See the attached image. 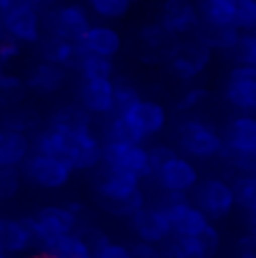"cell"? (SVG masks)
I'll list each match as a JSON object with an SVG mask.
<instances>
[{"label": "cell", "instance_id": "1", "mask_svg": "<svg viewBox=\"0 0 256 258\" xmlns=\"http://www.w3.org/2000/svg\"><path fill=\"white\" fill-rule=\"evenodd\" d=\"M79 211L77 205H47L36 211V216L25 218L29 231L34 236V242L38 247L56 236H66L79 227Z\"/></svg>", "mask_w": 256, "mask_h": 258}, {"label": "cell", "instance_id": "2", "mask_svg": "<svg viewBox=\"0 0 256 258\" xmlns=\"http://www.w3.org/2000/svg\"><path fill=\"white\" fill-rule=\"evenodd\" d=\"M175 142L182 148V153L196 160H211L220 157L225 148L223 135L200 119H186L175 128Z\"/></svg>", "mask_w": 256, "mask_h": 258}, {"label": "cell", "instance_id": "3", "mask_svg": "<svg viewBox=\"0 0 256 258\" xmlns=\"http://www.w3.org/2000/svg\"><path fill=\"white\" fill-rule=\"evenodd\" d=\"M23 180L29 184H36L41 188H63L72 177V166L61 157L41 155V153H32L21 166Z\"/></svg>", "mask_w": 256, "mask_h": 258}, {"label": "cell", "instance_id": "4", "mask_svg": "<svg viewBox=\"0 0 256 258\" xmlns=\"http://www.w3.org/2000/svg\"><path fill=\"white\" fill-rule=\"evenodd\" d=\"M164 258H216L220 251V231L214 225H207L196 236H175L171 234L164 242Z\"/></svg>", "mask_w": 256, "mask_h": 258}, {"label": "cell", "instance_id": "5", "mask_svg": "<svg viewBox=\"0 0 256 258\" xmlns=\"http://www.w3.org/2000/svg\"><path fill=\"white\" fill-rule=\"evenodd\" d=\"M101 164L117 168V171H126L131 175L146 180L153 175L149 160V148L142 144H119V142H103L101 151Z\"/></svg>", "mask_w": 256, "mask_h": 258}, {"label": "cell", "instance_id": "6", "mask_svg": "<svg viewBox=\"0 0 256 258\" xmlns=\"http://www.w3.org/2000/svg\"><path fill=\"white\" fill-rule=\"evenodd\" d=\"M211 54L214 49L207 47L198 36H191L182 43H175L173 52L169 54V68L180 81H194L207 70Z\"/></svg>", "mask_w": 256, "mask_h": 258}, {"label": "cell", "instance_id": "7", "mask_svg": "<svg viewBox=\"0 0 256 258\" xmlns=\"http://www.w3.org/2000/svg\"><path fill=\"white\" fill-rule=\"evenodd\" d=\"M160 207L169 216L171 229L175 236H196L211 222L205 216V211L182 193H166Z\"/></svg>", "mask_w": 256, "mask_h": 258}, {"label": "cell", "instance_id": "8", "mask_svg": "<svg viewBox=\"0 0 256 258\" xmlns=\"http://www.w3.org/2000/svg\"><path fill=\"white\" fill-rule=\"evenodd\" d=\"M194 202L205 211L209 220H225L236 207L234 186L218 177L198 182V186L194 188Z\"/></svg>", "mask_w": 256, "mask_h": 258}, {"label": "cell", "instance_id": "9", "mask_svg": "<svg viewBox=\"0 0 256 258\" xmlns=\"http://www.w3.org/2000/svg\"><path fill=\"white\" fill-rule=\"evenodd\" d=\"M50 25L47 34H56L63 36L72 43H79L83 38V34L90 29V16H88V9L83 5L70 3V5H58L56 9L45 14V21Z\"/></svg>", "mask_w": 256, "mask_h": 258}, {"label": "cell", "instance_id": "10", "mask_svg": "<svg viewBox=\"0 0 256 258\" xmlns=\"http://www.w3.org/2000/svg\"><path fill=\"white\" fill-rule=\"evenodd\" d=\"M153 177L166 193H182V196L191 193L200 182V173L196 164L186 155H178V153L157 168Z\"/></svg>", "mask_w": 256, "mask_h": 258}, {"label": "cell", "instance_id": "11", "mask_svg": "<svg viewBox=\"0 0 256 258\" xmlns=\"http://www.w3.org/2000/svg\"><path fill=\"white\" fill-rule=\"evenodd\" d=\"M157 23L175 38L196 36V32L200 27L198 5L194 0H164Z\"/></svg>", "mask_w": 256, "mask_h": 258}, {"label": "cell", "instance_id": "12", "mask_svg": "<svg viewBox=\"0 0 256 258\" xmlns=\"http://www.w3.org/2000/svg\"><path fill=\"white\" fill-rule=\"evenodd\" d=\"M0 29L5 36L14 38L16 43L34 45L43 38V14L36 7H23L0 18Z\"/></svg>", "mask_w": 256, "mask_h": 258}, {"label": "cell", "instance_id": "13", "mask_svg": "<svg viewBox=\"0 0 256 258\" xmlns=\"http://www.w3.org/2000/svg\"><path fill=\"white\" fill-rule=\"evenodd\" d=\"M66 157L63 160L72 166V171H92L101 166L103 144L92 131H83L77 135H66Z\"/></svg>", "mask_w": 256, "mask_h": 258}, {"label": "cell", "instance_id": "14", "mask_svg": "<svg viewBox=\"0 0 256 258\" xmlns=\"http://www.w3.org/2000/svg\"><path fill=\"white\" fill-rule=\"evenodd\" d=\"M131 227L142 242H151V245H162L166 238L173 234L169 216L164 213L162 207L144 205L140 211H135L131 216Z\"/></svg>", "mask_w": 256, "mask_h": 258}, {"label": "cell", "instance_id": "15", "mask_svg": "<svg viewBox=\"0 0 256 258\" xmlns=\"http://www.w3.org/2000/svg\"><path fill=\"white\" fill-rule=\"evenodd\" d=\"M79 106L90 115L110 117L115 112V83H112V79H81Z\"/></svg>", "mask_w": 256, "mask_h": 258}, {"label": "cell", "instance_id": "16", "mask_svg": "<svg viewBox=\"0 0 256 258\" xmlns=\"http://www.w3.org/2000/svg\"><path fill=\"white\" fill-rule=\"evenodd\" d=\"M124 117L128 119L135 133L146 140V137H153L157 133L164 131L166 126V108L157 101H151V99H140L131 110L124 112Z\"/></svg>", "mask_w": 256, "mask_h": 258}, {"label": "cell", "instance_id": "17", "mask_svg": "<svg viewBox=\"0 0 256 258\" xmlns=\"http://www.w3.org/2000/svg\"><path fill=\"white\" fill-rule=\"evenodd\" d=\"M142 180L126 171H117V168L103 166L99 175L95 177V186H97V196L99 200H117V198H126L131 193H135L140 188Z\"/></svg>", "mask_w": 256, "mask_h": 258}, {"label": "cell", "instance_id": "18", "mask_svg": "<svg viewBox=\"0 0 256 258\" xmlns=\"http://www.w3.org/2000/svg\"><path fill=\"white\" fill-rule=\"evenodd\" d=\"M121 34L110 25H90L83 38L79 41V47L88 54H97V56L115 58L121 52Z\"/></svg>", "mask_w": 256, "mask_h": 258}, {"label": "cell", "instance_id": "19", "mask_svg": "<svg viewBox=\"0 0 256 258\" xmlns=\"http://www.w3.org/2000/svg\"><path fill=\"white\" fill-rule=\"evenodd\" d=\"M68 81V70L61 66H54V63L41 61L29 70V74L25 77V86L27 90L43 94V97H50V94H56L66 86Z\"/></svg>", "mask_w": 256, "mask_h": 258}, {"label": "cell", "instance_id": "20", "mask_svg": "<svg viewBox=\"0 0 256 258\" xmlns=\"http://www.w3.org/2000/svg\"><path fill=\"white\" fill-rule=\"evenodd\" d=\"M83 49L79 47V43H72L63 36L56 34H47L45 38H41V58L54 66H61L66 70L79 66V58H81Z\"/></svg>", "mask_w": 256, "mask_h": 258}, {"label": "cell", "instance_id": "21", "mask_svg": "<svg viewBox=\"0 0 256 258\" xmlns=\"http://www.w3.org/2000/svg\"><path fill=\"white\" fill-rule=\"evenodd\" d=\"M34 245L25 218H0V249L5 254H23Z\"/></svg>", "mask_w": 256, "mask_h": 258}, {"label": "cell", "instance_id": "22", "mask_svg": "<svg viewBox=\"0 0 256 258\" xmlns=\"http://www.w3.org/2000/svg\"><path fill=\"white\" fill-rule=\"evenodd\" d=\"M225 148L231 151H256V115H238L223 133Z\"/></svg>", "mask_w": 256, "mask_h": 258}, {"label": "cell", "instance_id": "23", "mask_svg": "<svg viewBox=\"0 0 256 258\" xmlns=\"http://www.w3.org/2000/svg\"><path fill=\"white\" fill-rule=\"evenodd\" d=\"M32 155V137L16 131L0 135V168H21Z\"/></svg>", "mask_w": 256, "mask_h": 258}, {"label": "cell", "instance_id": "24", "mask_svg": "<svg viewBox=\"0 0 256 258\" xmlns=\"http://www.w3.org/2000/svg\"><path fill=\"white\" fill-rule=\"evenodd\" d=\"M47 126L63 133V135H77V133H83V131H92L90 112L83 110L81 106L58 108V110L52 112V117L47 119Z\"/></svg>", "mask_w": 256, "mask_h": 258}, {"label": "cell", "instance_id": "25", "mask_svg": "<svg viewBox=\"0 0 256 258\" xmlns=\"http://www.w3.org/2000/svg\"><path fill=\"white\" fill-rule=\"evenodd\" d=\"M41 254H47L52 258H92V249L81 234H66L56 236L41 245Z\"/></svg>", "mask_w": 256, "mask_h": 258}, {"label": "cell", "instance_id": "26", "mask_svg": "<svg viewBox=\"0 0 256 258\" xmlns=\"http://www.w3.org/2000/svg\"><path fill=\"white\" fill-rule=\"evenodd\" d=\"M240 29H236L234 25H211V23H203L196 32V36L205 43L209 49H225V52H234L236 43L240 38Z\"/></svg>", "mask_w": 256, "mask_h": 258}, {"label": "cell", "instance_id": "27", "mask_svg": "<svg viewBox=\"0 0 256 258\" xmlns=\"http://www.w3.org/2000/svg\"><path fill=\"white\" fill-rule=\"evenodd\" d=\"M140 41H142V47H144L153 58H169V54L173 52L175 43H178L175 36H171L160 23L142 27Z\"/></svg>", "mask_w": 256, "mask_h": 258}, {"label": "cell", "instance_id": "28", "mask_svg": "<svg viewBox=\"0 0 256 258\" xmlns=\"http://www.w3.org/2000/svg\"><path fill=\"white\" fill-rule=\"evenodd\" d=\"M5 131H16L23 135H32L41 128V115H38L36 108L29 106H16L12 110H7L3 115Z\"/></svg>", "mask_w": 256, "mask_h": 258}, {"label": "cell", "instance_id": "29", "mask_svg": "<svg viewBox=\"0 0 256 258\" xmlns=\"http://www.w3.org/2000/svg\"><path fill=\"white\" fill-rule=\"evenodd\" d=\"M66 144L68 137L63 133L54 131V128L45 126L38 128L32 137V153H41V155H52V157H66Z\"/></svg>", "mask_w": 256, "mask_h": 258}, {"label": "cell", "instance_id": "30", "mask_svg": "<svg viewBox=\"0 0 256 258\" xmlns=\"http://www.w3.org/2000/svg\"><path fill=\"white\" fill-rule=\"evenodd\" d=\"M25 94H27L25 79L16 77V74L0 72V112H7L12 108L21 106Z\"/></svg>", "mask_w": 256, "mask_h": 258}, {"label": "cell", "instance_id": "31", "mask_svg": "<svg viewBox=\"0 0 256 258\" xmlns=\"http://www.w3.org/2000/svg\"><path fill=\"white\" fill-rule=\"evenodd\" d=\"M225 94H227V101L236 110L245 112V115H256V81H243V83L227 81Z\"/></svg>", "mask_w": 256, "mask_h": 258}, {"label": "cell", "instance_id": "32", "mask_svg": "<svg viewBox=\"0 0 256 258\" xmlns=\"http://www.w3.org/2000/svg\"><path fill=\"white\" fill-rule=\"evenodd\" d=\"M198 14L203 23L234 25V0H200Z\"/></svg>", "mask_w": 256, "mask_h": 258}, {"label": "cell", "instance_id": "33", "mask_svg": "<svg viewBox=\"0 0 256 258\" xmlns=\"http://www.w3.org/2000/svg\"><path fill=\"white\" fill-rule=\"evenodd\" d=\"M77 70L81 74V79H112L115 77L112 58L97 56V54H88V52L81 54Z\"/></svg>", "mask_w": 256, "mask_h": 258}, {"label": "cell", "instance_id": "34", "mask_svg": "<svg viewBox=\"0 0 256 258\" xmlns=\"http://www.w3.org/2000/svg\"><path fill=\"white\" fill-rule=\"evenodd\" d=\"M106 142H119V144H142L140 135L135 133V128L128 123L124 115H115L112 112L110 119L106 123Z\"/></svg>", "mask_w": 256, "mask_h": 258}, {"label": "cell", "instance_id": "35", "mask_svg": "<svg viewBox=\"0 0 256 258\" xmlns=\"http://www.w3.org/2000/svg\"><path fill=\"white\" fill-rule=\"evenodd\" d=\"M99 205L108 213H112V216L131 218L133 213L140 211L146 202H144V193H142V188H137L135 193H131V196H126V198H117V200H99Z\"/></svg>", "mask_w": 256, "mask_h": 258}, {"label": "cell", "instance_id": "36", "mask_svg": "<svg viewBox=\"0 0 256 258\" xmlns=\"http://www.w3.org/2000/svg\"><path fill=\"white\" fill-rule=\"evenodd\" d=\"M133 0H88V7L103 21H119L131 12Z\"/></svg>", "mask_w": 256, "mask_h": 258}, {"label": "cell", "instance_id": "37", "mask_svg": "<svg viewBox=\"0 0 256 258\" xmlns=\"http://www.w3.org/2000/svg\"><path fill=\"white\" fill-rule=\"evenodd\" d=\"M236 205H240L245 211H256V175H238L234 182Z\"/></svg>", "mask_w": 256, "mask_h": 258}, {"label": "cell", "instance_id": "38", "mask_svg": "<svg viewBox=\"0 0 256 258\" xmlns=\"http://www.w3.org/2000/svg\"><path fill=\"white\" fill-rule=\"evenodd\" d=\"M115 83V115H124L140 101V90L128 79H112Z\"/></svg>", "mask_w": 256, "mask_h": 258}, {"label": "cell", "instance_id": "39", "mask_svg": "<svg viewBox=\"0 0 256 258\" xmlns=\"http://www.w3.org/2000/svg\"><path fill=\"white\" fill-rule=\"evenodd\" d=\"M220 157L231 168H236L240 175H256V151H231V148H223Z\"/></svg>", "mask_w": 256, "mask_h": 258}, {"label": "cell", "instance_id": "40", "mask_svg": "<svg viewBox=\"0 0 256 258\" xmlns=\"http://www.w3.org/2000/svg\"><path fill=\"white\" fill-rule=\"evenodd\" d=\"M234 27L240 32L256 29V0H234Z\"/></svg>", "mask_w": 256, "mask_h": 258}, {"label": "cell", "instance_id": "41", "mask_svg": "<svg viewBox=\"0 0 256 258\" xmlns=\"http://www.w3.org/2000/svg\"><path fill=\"white\" fill-rule=\"evenodd\" d=\"M234 56L238 63H247L256 68V29L252 32H243L234 47Z\"/></svg>", "mask_w": 256, "mask_h": 258}, {"label": "cell", "instance_id": "42", "mask_svg": "<svg viewBox=\"0 0 256 258\" xmlns=\"http://www.w3.org/2000/svg\"><path fill=\"white\" fill-rule=\"evenodd\" d=\"M23 182L21 168H0V198L3 200H9L18 193Z\"/></svg>", "mask_w": 256, "mask_h": 258}, {"label": "cell", "instance_id": "43", "mask_svg": "<svg viewBox=\"0 0 256 258\" xmlns=\"http://www.w3.org/2000/svg\"><path fill=\"white\" fill-rule=\"evenodd\" d=\"M209 97V90L207 88H203V86H194V88H189L182 97L178 99V110H194V108H198L200 103H205V99Z\"/></svg>", "mask_w": 256, "mask_h": 258}, {"label": "cell", "instance_id": "44", "mask_svg": "<svg viewBox=\"0 0 256 258\" xmlns=\"http://www.w3.org/2000/svg\"><path fill=\"white\" fill-rule=\"evenodd\" d=\"M173 155H175V151L171 146H166V144H155V146H151L149 148V160H151V168H153V173L164 164V162H169Z\"/></svg>", "mask_w": 256, "mask_h": 258}, {"label": "cell", "instance_id": "45", "mask_svg": "<svg viewBox=\"0 0 256 258\" xmlns=\"http://www.w3.org/2000/svg\"><path fill=\"white\" fill-rule=\"evenodd\" d=\"M18 54H21V43H16L9 36L0 38V68L12 63L14 58H18Z\"/></svg>", "mask_w": 256, "mask_h": 258}, {"label": "cell", "instance_id": "46", "mask_svg": "<svg viewBox=\"0 0 256 258\" xmlns=\"http://www.w3.org/2000/svg\"><path fill=\"white\" fill-rule=\"evenodd\" d=\"M92 258H131V247L119 245V242H106L92 254Z\"/></svg>", "mask_w": 256, "mask_h": 258}, {"label": "cell", "instance_id": "47", "mask_svg": "<svg viewBox=\"0 0 256 258\" xmlns=\"http://www.w3.org/2000/svg\"><path fill=\"white\" fill-rule=\"evenodd\" d=\"M227 81H231V83L256 81V68H254V66H247V63H236V66L231 68Z\"/></svg>", "mask_w": 256, "mask_h": 258}, {"label": "cell", "instance_id": "48", "mask_svg": "<svg viewBox=\"0 0 256 258\" xmlns=\"http://www.w3.org/2000/svg\"><path fill=\"white\" fill-rule=\"evenodd\" d=\"M131 258H164V256H162V249L157 245L140 240L131 247Z\"/></svg>", "mask_w": 256, "mask_h": 258}, {"label": "cell", "instance_id": "49", "mask_svg": "<svg viewBox=\"0 0 256 258\" xmlns=\"http://www.w3.org/2000/svg\"><path fill=\"white\" fill-rule=\"evenodd\" d=\"M23 7H34V0H0V18Z\"/></svg>", "mask_w": 256, "mask_h": 258}, {"label": "cell", "instance_id": "50", "mask_svg": "<svg viewBox=\"0 0 256 258\" xmlns=\"http://www.w3.org/2000/svg\"><path fill=\"white\" fill-rule=\"evenodd\" d=\"M247 227H249V234L256 236V211L247 213Z\"/></svg>", "mask_w": 256, "mask_h": 258}, {"label": "cell", "instance_id": "51", "mask_svg": "<svg viewBox=\"0 0 256 258\" xmlns=\"http://www.w3.org/2000/svg\"><path fill=\"white\" fill-rule=\"evenodd\" d=\"M234 258H256V251H240L238 249V254H236Z\"/></svg>", "mask_w": 256, "mask_h": 258}, {"label": "cell", "instance_id": "52", "mask_svg": "<svg viewBox=\"0 0 256 258\" xmlns=\"http://www.w3.org/2000/svg\"><path fill=\"white\" fill-rule=\"evenodd\" d=\"M5 133V123H3V115H0V135Z\"/></svg>", "mask_w": 256, "mask_h": 258}, {"label": "cell", "instance_id": "53", "mask_svg": "<svg viewBox=\"0 0 256 258\" xmlns=\"http://www.w3.org/2000/svg\"><path fill=\"white\" fill-rule=\"evenodd\" d=\"M0 258H9V254H5V251L0 249Z\"/></svg>", "mask_w": 256, "mask_h": 258}, {"label": "cell", "instance_id": "54", "mask_svg": "<svg viewBox=\"0 0 256 258\" xmlns=\"http://www.w3.org/2000/svg\"><path fill=\"white\" fill-rule=\"evenodd\" d=\"M38 258H52V256H47V254H38Z\"/></svg>", "mask_w": 256, "mask_h": 258}]
</instances>
